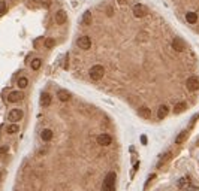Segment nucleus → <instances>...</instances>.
Here are the masks:
<instances>
[{
  "label": "nucleus",
  "mask_w": 199,
  "mask_h": 191,
  "mask_svg": "<svg viewBox=\"0 0 199 191\" xmlns=\"http://www.w3.org/2000/svg\"><path fill=\"white\" fill-rule=\"evenodd\" d=\"M40 105H42L44 107L51 105V96H50L48 93H44V94L40 96Z\"/></svg>",
  "instance_id": "15"
},
{
  "label": "nucleus",
  "mask_w": 199,
  "mask_h": 191,
  "mask_svg": "<svg viewBox=\"0 0 199 191\" xmlns=\"http://www.w3.org/2000/svg\"><path fill=\"white\" fill-rule=\"evenodd\" d=\"M81 23L84 24V25H90V24H92V12H88V11H87V12H84Z\"/></svg>",
  "instance_id": "19"
},
{
  "label": "nucleus",
  "mask_w": 199,
  "mask_h": 191,
  "mask_svg": "<svg viewBox=\"0 0 199 191\" xmlns=\"http://www.w3.org/2000/svg\"><path fill=\"white\" fill-rule=\"evenodd\" d=\"M178 187L181 188V190H189V191H199L198 187H195L193 184H192V179L189 176H184L181 178L180 181H178Z\"/></svg>",
  "instance_id": "3"
},
{
  "label": "nucleus",
  "mask_w": 199,
  "mask_h": 191,
  "mask_svg": "<svg viewBox=\"0 0 199 191\" xmlns=\"http://www.w3.org/2000/svg\"><path fill=\"white\" fill-rule=\"evenodd\" d=\"M153 179H154V175H151V176H150V178H148V179H147L145 185H144V191H147V190H148V185H150V182H151Z\"/></svg>",
  "instance_id": "27"
},
{
  "label": "nucleus",
  "mask_w": 199,
  "mask_h": 191,
  "mask_svg": "<svg viewBox=\"0 0 199 191\" xmlns=\"http://www.w3.org/2000/svg\"><path fill=\"white\" fill-rule=\"evenodd\" d=\"M8 152V146H0V157Z\"/></svg>",
  "instance_id": "28"
},
{
  "label": "nucleus",
  "mask_w": 199,
  "mask_h": 191,
  "mask_svg": "<svg viewBox=\"0 0 199 191\" xmlns=\"http://www.w3.org/2000/svg\"><path fill=\"white\" fill-rule=\"evenodd\" d=\"M138 114L141 115L142 118H145V120H148V118L151 116V111H150L148 107L142 106V107H139V109H138Z\"/></svg>",
  "instance_id": "17"
},
{
  "label": "nucleus",
  "mask_w": 199,
  "mask_h": 191,
  "mask_svg": "<svg viewBox=\"0 0 199 191\" xmlns=\"http://www.w3.org/2000/svg\"><path fill=\"white\" fill-rule=\"evenodd\" d=\"M105 75V67L102 64H94L92 69H90V78L93 81H100Z\"/></svg>",
  "instance_id": "2"
},
{
  "label": "nucleus",
  "mask_w": 199,
  "mask_h": 191,
  "mask_svg": "<svg viewBox=\"0 0 199 191\" xmlns=\"http://www.w3.org/2000/svg\"><path fill=\"white\" fill-rule=\"evenodd\" d=\"M5 5V0H0V6H3Z\"/></svg>",
  "instance_id": "32"
},
{
  "label": "nucleus",
  "mask_w": 199,
  "mask_h": 191,
  "mask_svg": "<svg viewBox=\"0 0 199 191\" xmlns=\"http://www.w3.org/2000/svg\"><path fill=\"white\" fill-rule=\"evenodd\" d=\"M111 142H112V138H111L109 134H107V133H103V134H99V136H97V143L102 145V146L111 145Z\"/></svg>",
  "instance_id": "10"
},
{
  "label": "nucleus",
  "mask_w": 199,
  "mask_h": 191,
  "mask_svg": "<svg viewBox=\"0 0 199 191\" xmlns=\"http://www.w3.org/2000/svg\"><path fill=\"white\" fill-rule=\"evenodd\" d=\"M30 66H31V69H33V70L40 69V66H42V60H40V58H33L31 63H30Z\"/></svg>",
  "instance_id": "20"
},
{
  "label": "nucleus",
  "mask_w": 199,
  "mask_h": 191,
  "mask_svg": "<svg viewBox=\"0 0 199 191\" xmlns=\"http://www.w3.org/2000/svg\"><path fill=\"white\" fill-rule=\"evenodd\" d=\"M54 20H55V24L61 25V24H64L68 21V14L64 11H57L55 15H54Z\"/></svg>",
  "instance_id": "9"
},
{
  "label": "nucleus",
  "mask_w": 199,
  "mask_h": 191,
  "mask_svg": "<svg viewBox=\"0 0 199 191\" xmlns=\"http://www.w3.org/2000/svg\"><path fill=\"white\" fill-rule=\"evenodd\" d=\"M6 130H8L9 134H15V133L20 131V127H18L17 124H11V125H8V129H6Z\"/></svg>",
  "instance_id": "23"
},
{
  "label": "nucleus",
  "mask_w": 199,
  "mask_h": 191,
  "mask_svg": "<svg viewBox=\"0 0 199 191\" xmlns=\"http://www.w3.org/2000/svg\"><path fill=\"white\" fill-rule=\"evenodd\" d=\"M187 109V103L186 102H178L175 103V106H174V114H181Z\"/></svg>",
  "instance_id": "12"
},
{
  "label": "nucleus",
  "mask_w": 199,
  "mask_h": 191,
  "mask_svg": "<svg viewBox=\"0 0 199 191\" xmlns=\"http://www.w3.org/2000/svg\"><path fill=\"white\" fill-rule=\"evenodd\" d=\"M186 138H187V130H183L178 136L175 138V143H183L184 140H186Z\"/></svg>",
  "instance_id": "22"
},
{
  "label": "nucleus",
  "mask_w": 199,
  "mask_h": 191,
  "mask_svg": "<svg viewBox=\"0 0 199 191\" xmlns=\"http://www.w3.org/2000/svg\"><path fill=\"white\" fill-rule=\"evenodd\" d=\"M186 21L189 24H195L198 21V14L196 12H187L186 14Z\"/></svg>",
  "instance_id": "16"
},
{
  "label": "nucleus",
  "mask_w": 199,
  "mask_h": 191,
  "mask_svg": "<svg viewBox=\"0 0 199 191\" xmlns=\"http://www.w3.org/2000/svg\"><path fill=\"white\" fill-rule=\"evenodd\" d=\"M186 87L189 91H198L199 90V78L198 76H190L186 82Z\"/></svg>",
  "instance_id": "5"
},
{
  "label": "nucleus",
  "mask_w": 199,
  "mask_h": 191,
  "mask_svg": "<svg viewBox=\"0 0 199 191\" xmlns=\"http://www.w3.org/2000/svg\"><path fill=\"white\" fill-rule=\"evenodd\" d=\"M23 99V93L21 91H11L8 96V102L9 103H17Z\"/></svg>",
  "instance_id": "11"
},
{
  "label": "nucleus",
  "mask_w": 199,
  "mask_h": 191,
  "mask_svg": "<svg viewBox=\"0 0 199 191\" xmlns=\"http://www.w3.org/2000/svg\"><path fill=\"white\" fill-rule=\"evenodd\" d=\"M147 14H148L147 6L141 5V3H138V5H135V6H133V15L136 16V18H144Z\"/></svg>",
  "instance_id": "4"
},
{
  "label": "nucleus",
  "mask_w": 199,
  "mask_h": 191,
  "mask_svg": "<svg viewBox=\"0 0 199 191\" xmlns=\"http://www.w3.org/2000/svg\"><path fill=\"white\" fill-rule=\"evenodd\" d=\"M40 139H42L44 142H50V140L53 139V131L50 130V129L42 130V133H40Z\"/></svg>",
  "instance_id": "14"
},
{
  "label": "nucleus",
  "mask_w": 199,
  "mask_h": 191,
  "mask_svg": "<svg viewBox=\"0 0 199 191\" xmlns=\"http://www.w3.org/2000/svg\"><path fill=\"white\" fill-rule=\"evenodd\" d=\"M171 157H172V154H171V152H166L165 155H162V158L159 160V164H157V167H162V166H163L166 161L171 160Z\"/></svg>",
  "instance_id": "21"
},
{
  "label": "nucleus",
  "mask_w": 199,
  "mask_h": 191,
  "mask_svg": "<svg viewBox=\"0 0 199 191\" xmlns=\"http://www.w3.org/2000/svg\"><path fill=\"white\" fill-rule=\"evenodd\" d=\"M77 45L79 46L81 49L87 51V49H90V48H92V40H90L88 36H81V38H78Z\"/></svg>",
  "instance_id": "6"
},
{
  "label": "nucleus",
  "mask_w": 199,
  "mask_h": 191,
  "mask_svg": "<svg viewBox=\"0 0 199 191\" xmlns=\"http://www.w3.org/2000/svg\"><path fill=\"white\" fill-rule=\"evenodd\" d=\"M36 2L40 3L42 6H45V8H50V6H51V3H53L51 0H36Z\"/></svg>",
  "instance_id": "26"
},
{
  "label": "nucleus",
  "mask_w": 199,
  "mask_h": 191,
  "mask_svg": "<svg viewBox=\"0 0 199 191\" xmlns=\"http://www.w3.org/2000/svg\"><path fill=\"white\" fill-rule=\"evenodd\" d=\"M54 45H55V40H54V39L48 38V39L45 40V46H46V48H53Z\"/></svg>",
  "instance_id": "25"
},
{
  "label": "nucleus",
  "mask_w": 199,
  "mask_h": 191,
  "mask_svg": "<svg viewBox=\"0 0 199 191\" xmlns=\"http://www.w3.org/2000/svg\"><path fill=\"white\" fill-rule=\"evenodd\" d=\"M17 84H18L20 88H26V87L29 85V79L23 76V78H20V79H18V82H17Z\"/></svg>",
  "instance_id": "24"
},
{
  "label": "nucleus",
  "mask_w": 199,
  "mask_h": 191,
  "mask_svg": "<svg viewBox=\"0 0 199 191\" xmlns=\"http://www.w3.org/2000/svg\"><path fill=\"white\" fill-rule=\"evenodd\" d=\"M0 179H2V176H0Z\"/></svg>",
  "instance_id": "34"
},
{
  "label": "nucleus",
  "mask_w": 199,
  "mask_h": 191,
  "mask_svg": "<svg viewBox=\"0 0 199 191\" xmlns=\"http://www.w3.org/2000/svg\"><path fill=\"white\" fill-rule=\"evenodd\" d=\"M57 97H59V100H60V102H68V100L70 99V94L68 91H64V90H60V91H59V94H57Z\"/></svg>",
  "instance_id": "18"
},
{
  "label": "nucleus",
  "mask_w": 199,
  "mask_h": 191,
  "mask_svg": "<svg viewBox=\"0 0 199 191\" xmlns=\"http://www.w3.org/2000/svg\"><path fill=\"white\" fill-rule=\"evenodd\" d=\"M5 12H6V5H3V6H0V14L3 15Z\"/></svg>",
  "instance_id": "30"
},
{
  "label": "nucleus",
  "mask_w": 199,
  "mask_h": 191,
  "mask_svg": "<svg viewBox=\"0 0 199 191\" xmlns=\"http://www.w3.org/2000/svg\"><path fill=\"white\" fill-rule=\"evenodd\" d=\"M168 112H169V107L166 106V105H162V106L157 109V118H159V120H163V118L168 115Z\"/></svg>",
  "instance_id": "13"
},
{
  "label": "nucleus",
  "mask_w": 199,
  "mask_h": 191,
  "mask_svg": "<svg viewBox=\"0 0 199 191\" xmlns=\"http://www.w3.org/2000/svg\"><path fill=\"white\" fill-rule=\"evenodd\" d=\"M172 49L174 51H177V52H183V51H186V43H184V40L181 38H175L174 40H172Z\"/></svg>",
  "instance_id": "8"
},
{
  "label": "nucleus",
  "mask_w": 199,
  "mask_h": 191,
  "mask_svg": "<svg viewBox=\"0 0 199 191\" xmlns=\"http://www.w3.org/2000/svg\"><path fill=\"white\" fill-rule=\"evenodd\" d=\"M21 118H23V111H21V109H12L8 115V120L12 122V124L18 122Z\"/></svg>",
  "instance_id": "7"
},
{
  "label": "nucleus",
  "mask_w": 199,
  "mask_h": 191,
  "mask_svg": "<svg viewBox=\"0 0 199 191\" xmlns=\"http://www.w3.org/2000/svg\"><path fill=\"white\" fill-rule=\"evenodd\" d=\"M112 14H114V9H112V6H108V8H107V15L108 16H112Z\"/></svg>",
  "instance_id": "29"
},
{
  "label": "nucleus",
  "mask_w": 199,
  "mask_h": 191,
  "mask_svg": "<svg viewBox=\"0 0 199 191\" xmlns=\"http://www.w3.org/2000/svg\"><path fill=\"white\" fill-rule=\"evenodd\" d=\"M118 2H120V3H123V2H124V0H118Z\"/></svg>",
  "instance_id": "33"
},
{
  "label": "nucleus",
  "mask_w": 199,
  "mask_h": 191,
  "mask_svg": "<svg viewBox=\"0 0 199 191\" xmlns=\"http://www.w3.org/2000/svg\"><path fill=\"white\" fill-rule=\"evenodd\" d=\"M115 179H117V173L115 172H109L102 184V191H115Z\"/></svg>",
  "instance_id": "1"
},
{
  "label": "nucleus",
  "mask_w": 199,
  "mask_h": 191,
  "mask_svg": "<svg viewBox=\"0 0 199 191\" xmlns=\"http://www.w3.org/2000/svg\"><path fill=\"white\" fill-rule=\"evenodd\" d=\"M141 142L145 145V143H147V136H141Z\"/></svg>",
  "instance_id": "31"
}]
</instances>
